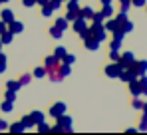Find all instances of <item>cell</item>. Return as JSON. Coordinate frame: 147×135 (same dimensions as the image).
I'll use <instances>...</instances> for the list:
<instances>
[{"mask_svg": "<svg viewBox=\"0 0 147 135\" xmlns=\"http://www.w3.org/2000/svg\"><path fill=\"white\" fill-rule=\"evenodd\" d=\"M36 4L38 6H44V4H48V0H36Z\"/></svg>", "mask_w": 147, "mask_h": 135, "instance_id": "obj_48", "label": "cell"}, {"mask_svg": "<svg viewBox=\"0 0 147 135\" xmlns=\"http://www.w3.org/2000/svg\"><path fill=\"white\" fill-rule=\"evenodd\" d=\"M78 36L84 40V46H86V50H90V52H98L99 48H101V42H99V40H96V38L90 34V30H88V28H86L84 32H80Z\"/></svg>", "mask_w": 147, "mask_h": 135, "instance_id": "obj_1", "label": "cell"}, {"mask_svg": "<svg viewBox=\"0 0 147 135\" xmlns=\"http://www.w3.org/2000/svg\"><path fill=\"white\" fill-rule=\"evenodd\" d=\"M8 131L10 133H24L26 127L22 125V121H14V123H8Z\"/></svg>", "mask_w": 147, "mask_h": 135, "instance_id": "obj_18", "label": "cell"}, {"mask_svg": "<svg viewBox=\"0 0 147 135\" xmlns=\"http://www.w3.org/2000/svg\"><path fill=\"white\" fill-rule=\"evenodd\" d=\"M0 6H2V0H0Z\"/></svg>", "mask_w": 147, "mask_h": 135, "instance_id": "obj_54", "label": "cell"}, {"mask_svg": "<svg viewBox=\"0 0 147 135\" xmlns=\"http://www.w3.org/2000/svg\"><path fill=\"white\" fill-rule=\"evenodd\" d=\"M76 60H78V58H76V54H66V56L62 58V62H64V64H68V66H74V64H76Z\"/></svg>", "mask_w": 147, "mask_h": 135, "instance_id": "obj_33", "label": "cell"}, {"mask_svg": "<svg viewBox=\"0 0 147 135\" xmlns=\"http://www.w3.org/2000/svg\"><path fill=\"white\" fill-rule=\"evenodd\" d=\"M74 2H82V0H74Z\"/></svg>", "mask_w": 147, "mask_h": 135, "instance_id": "obj_53", "label": "cell"}, {"mask_svg": "<svg viewBox=\"0 0 147 135\" xmlns=\"http://www.w3.org/2000/svg\"><path fill=\"white\" fill-rule=\"evenodd\" d=\"M48 4H50V8H52L54 12H58V10L62 8V4H64V2H62V0H48Z\"/></svg>", "mask_w": 147, "mask_h": 135, "instance_id": "obj_38", "label": "cell"}, {"mask_svg": "<svg viewBox=\"0 0 147 135\" xmlns=\"http://www.w3.org/2000/svg\"><path fill=\"white\" fill-rule=\"evenodd\" d=\"M6 28H8V30L16 36V34H22V32H24V22H20V20H16V18H14V20L8 24Z\"/></svg>", "mask_w": 147, "mask_h": 135, "instance_id": "obj_9", "label": "cell"}, {"mask_svg": "<svg viewBox=\"0 0 147 135\" xmlns=\"http://www.w3.org/2000/svg\"><path fill=\"white\" fill-rule=\"evenodd\" d=\"M147 0H131V6H135V8H145Z\"/></svg>", "mask_w": 147, "mask_h": 135, "instance_id": "obj_42", "label": "cell"}, {"mask_svg": "<svg viewBox=\"0 0 147 135\" xmlns=\"http://www.w3.org/2000/svg\"><path fill=\"white\" fill-rule=\"evenodd\" d=\"M103 20H105V18L101 16V12H99V10H96V12H94V16H92V22H99V24H103Z\"/></svg>", "mask_w": 147, "mask_h": 135, "instance_id": "obj_41", "label": "cell"}, {"mask_svg": "<svg viewBox=\"0 0 147 135\" xmlns=\"http://www.w3.org/2000/svg\"><path fill=\"white\" fill-rule=\"evenodd\" d=\"M141 113H147V101L143 99V105H141Z\"/></svg>", "mask_w": 147, "mask_h": 135, "instance_id": "obj_47", "label": "cell"}, {"mask_svg": "<svg viewBox=\"0 0 147 135\" xmlns=\"http://www.w3.org/2000/svg\"><path fill=\"white\" fill-rule=\"evenodd\" d=\"M137 80H139V84H141V97H147V74L139 76Z\"/></svg>", "mask_w": 147, "mask_h": 135, "instance_id": "obj_26", "label": "cell"}, {"mask_svg": "<svg viewBox=\"0 0 147 135\" xmlns=\"http://www.w3.org/2000/svg\"><path fill=\"white\" fill-rule=\"evenodd\" d=\"M54 26H56V28H60L62 32H66V30L70 28V22H68V20L62 16V18H56V20H54Z\"/></svg>", "mask_w": 147, "mask_h": 135, "instance_id": "obj_22", "label": "cell"}, {"mask_svg": "<svg viewBox=\"0 0 147 135\" xmlns=\"http://www.w3.org/2000/svg\"><path fill=\"white\" fill-rule=\"evenodd\" d=\"M99 2H101V4H109L111 0H99Z\"/></svg>", "mask_w": 147, "mask_h": 135, "instance_id": "obj_50", "label": "cell"}, {"mask_svg": "<svg viewBox=\"0 0 147 135\" xmlns=\"http://www.w3.org/2000/svg\"><path fill=\"white\" fill-rule=\"evenodd\" d=\"M99 12H101V16H103L105 20L115 16V10H113V6H111V2H109V4H101V10H99Z\"/></svg>", "mask_w": 147, "mask_h": 135, "instance_id": "obj_13", "label": "cell"}, {"mask_svg": "<svg viewBox=\"0 0 147 135\" xmlns=\"http://www.w3.org/2000/svg\"><path fill=\"white\" fill-rule=\"evenodd\" d=\"M4 30H6V22H2V20H0V32H4Z\"/></svg>", "mask_w": 147, "mask_h": 135, "instance_id": "obj_49", "label": "cell"}, {"mask_svg": "<svg viewBox=\"0 0 147 135\" xmlns=\"http://www.w3.org/2000/svg\"><path fill=\"white\" fill-rule=\"evenodd\" d=\"M46 76L50 78V82H52V84H60V82H64V78L58 74V70H52V72H48V74H46Z\"/></svg>", "mask_w": 147, "mask_h": 135, "instance_id": "obj_24", "label": "cell"}, {"mask_svg": "<svg viewBox=\"0 0 147 135\" xmlns=\"http://www.w3.org/2000/svg\"><path fill=\"white\" fill-rule=\"evenodd\" d=\"M135 60H137V58H135V54H133V52H123L121 56H119V60H117V64H119L123 70H127V68L131 66Z\"/></svg>", "mask_w": 147, "mask_h": 135, "instance_id": "obj_5", "label": "cell"}, {"mask_svg": "<svg viewBox=\"0 0 147 135\" xmlns=\"http://www.w3.org/2000/svg\"><path fill=\"white\" fill-rule=\"evenodd\" d=\"M22 6L24 8H34L36 6V0H22Z\"/></svg>", "mask_w": 147, "mask_h": 135, "instance_id": "obj_44", "label": "cell"}, {"mask_svg": "<svg viewBox=\"0 0 147 135\" xmlns=\"http://www.w3.org/2000/svg\"><path fill=\"white\" fill-rule=\"evenodd\" d=\"M6 90L16 91V93H18V91L22 90V84H20L18 80H8V82H6Z\"/></svg>", "mask_w": 147, "mask_h": 135, "instance_id": "obj_20", "label": "cell"}, {"mask_svg": "<svg viewBox=\"0 0 147 135\" xmlns=\"http://www.w3.org/2000/svg\"><path fill=\"white\" fill-rule=\"evenodd\" d=\"M94 12H96V10H94L92 6H84V8L80 6V12H78V16H82V18H86V20H92Z\"/></svg>", "mask_w": 147, "mask_h": 135, "instance_id": "obj_17", "label": "cell"}, {"mask_svg": "<svg viewBox=\"0 0 147 135\" xmlns=\"http://www.w3.org/2000/svg\"><path fill=\"white\" fill-rule=\"evenodd\" d=\"M70 24H72V30L76 32V34H80V32H84V30L88 28V20H86V18H82V16H78V18L72 20Z\"/></svg>", "mask_w": 147, "mask_h": 135, "instance_id": "obj_7", "label": "cell"}, {"mask_svg": "<svg viewBox=\"0 0 147 135\" xmlns=\"http://www.w3.org/2000/svg\"><path fill=\"white\" fill-rule=\"evenodd\" d=\"M22 125H24L26 129H32V127H36V123H34V119L30 117V113H26V115H22Z\"/></svg>", "mask_w": 147, "mask_h": 135, "instance_id": "obj_25", "label": "cell"}, {"mask_svg": "<svg viewBox=\"0 0 147 135\" xmlns=\"http://www.w3.org/2000/svg\"><path fill=\"white\" fill-rule=\"evenodd\" d=\"M48 34H50V36H52V38H54V40H62V36H64V32H62V30H60V28H56V26H54V24H52V26H50Z\"/></svg>", "mask_w": 147, "mask_h": 135, "instance_id": "obj_23", "label": "cell"}, {"mask_svg": "<svg viewBox=\"0 0 147 135\" xmlns=\"http://www.w3.org/2000/svg\"><path fill=\"white\" fill-rule=\"evenodd\" d=\"M103 72H105L107 78H113V80H115V78H119V74L123 72V68L119 66L117 62H111V64H107V66L103 68Z\"/></svg>", "mask_w": 147, "mask_h": 135, "instance_id": "obj_4", "label": "cell"}, {"mask_svg": "<svg viewBox=\"0 0 147 135\" xmlns=\"http://www.w3.org/2000/svg\"><path fill=\"white\" fill-rule=\"evenodd\" d=\"M145 6H147V4H145Z\"/></svg>", "mask_w": 147, "mask_h": 135, "instance_id": "obj_55", "label": "cell"}, {"mask_svg": "<svg viewBox=\"0 0 147 135\" xmlns=\"http://www.w3.org/2000/svg\"><path fill=\"white\" fill-rule=\"evenodd\" d=\"M6 68H8V58H6V54L0 52V74H4Z\"/></svg>", "mask_w": 147, "mask_h": 135, "instance_id": "obj_32", "label": "cell"}, {"mask_svg": "<svg viewBox=\"0 0 147 135\" xmlns=\"http://www.w3.org/2000/svg\"><path fill=\"white\" fill-rule=\"evenodd\" d=\"M141 105H143V97H141V95H137V97L131 99V107H133V109H141Z\"/></svg>", "mask_w": 147, "mask_h": 135, "instance_id": "obj_35", "label": "cell"}, {"mask_svg": "<svg viewBox=\"0 0 147 135\" xmlns=\"http://www.w3.org/2000/svg\"><path fill=\"white\" fill-rule=\"evenodd\" d=\"M137 131H147V113H141V117H139V125H137Z\"/></svg>", "mask_w": 147, "mask_h": 135, "instance_id": "obj_29", "label": "cell"}, {"mask_svg": "<svg viewBox=\"0 0 147 135\" xmlns=\"http://www.w3.org/2000/svg\"><path fill=\"white\" fill-rule=\"evenodd\" d=\"M56 123L64 129V133H72L74 131V119H72V115H68V113H62L60 117H56Z\"/></svg>", "mask_w": 147, "mask_h": 135, "instance_id": "obj_3", "label": "cell"}, {"mask_svg": "<svg viewBox=\"0 0 147 135\" xmlns=\"http://www.w3.org/2000/svg\"><path fill=\"white\" fill-rule=\"evenodd\" d=\"M127 86H129V93H131V97L141 95V84H139V80H131V82H127Z\"/></svg>", "mask_w": 147, "mask_h": 135, "instance_id": "obj_10", "label": "cell"}, {"mask_svg": "<svg viewBox=\"0 0 147 135\" xmlns=\"http://www.w3.org/2000/svg\"><path fill=\"white\" fill-rule=\"evenodd\" d=\"M119 4H121V10L129 12V8H131V0H119Z\"/></svg>", "mask_w": 147, "mask_h": 135, "instance_id": "obj_43", "label": "cell"}, {"mask_svg": "<svg viewBox=\"0 0 147 135\" xmlns=\"http://www.w3.org/2000/svg\"><path fill=\"white\" fill-rule=\"evenodd\" d=\"M137 78H139V76H137V74L131 70V68L123 70L121 74H119V80H121V82H125V84H127V82H131V80H137Z\"/></svg>", "mask_w": 147, "mask_h": 135, "instance_id": "obj_12", "label": "cell"}, {"mask_svg": "<svg viewBox=\"0 0 147 135\" xmlns=\"http://www.w3.org/2000/svg\"><path fill=\"white\" fill-rule=\"evenodd\" d=\"M0 42H2V46H4V44H6V46L12 44V42H14V34H12L8 28H6L4 32H0Z\"/></svg>", "mask_w": 147, "mask_h": 135, "instance_id": "obj_16", "label": "cell"}, {"mask_svg": "<svg viewBox=\"0 0 147 135\" xmlns=\"http://www.w3.org/2000/svg\"><path fill=\"white\" fill-rule=\"evenodd\" d=\"M40 8H42V16H44V18H52V16H54V10L50 8V4H44V6H40Z\"/></svg>", "mask_w": 147, "mask_h": 135, "instance_id": "obj_36", "label": "cell"}, {"mask_svg": "<svg viewBox=\"0 0 147 135\" xmlns=\"http://www.w3.org/2000/svg\"><path fill=\"white\" fill-rule=\"evenodd\" d=\"M46 74H48V70H46L44 66H36V68H34V72H32V78L42 80V78H46Z\"/></svg>", "mask_w": 147, "mask_h": 135, "instance_id": "obj_19", "label": "cell"}, {"mask_svg": "<svg viewBox=\"0 0 147 135\" xmlns=\"http://www.w3.org/2000/svg\"><path fill=\"white\" fill-rule=\"evenodd\" d=\"M0 131H8V123H6L2 117H0Z\"/></svg>", "mask_w": 147, "mask_h": 135, "instance_id": "obj_45", "label": "cell"}, {"mask_svg": "<svg viewBox=\"0 0 147 135\" xmlns=\"http://www.w3.org/2000/svg\"><path fill=\"white\" fill-rule=\"evenodd\" d=\"M129 68H131L137 76H143V74H147V60H135Z\"/></svg>", "mask_w": 147, "mask_h": 135, "instance_id": "obj_8", "label": "cell"}, {"mask_svg": "<svg viewBox=\"0 0 147 135\" xmlns=\"http://www.w3.org/2000/svg\"><path fill=\"white\" fill-rule=\"evenodd\" d=\"M66 109H68V105L64 103V101H56V103H52V107H50V117H60L62 113H66Z\"/></svg>", "mask_w": 147, "mask_h": 135, "instance_id": "obj_6", "label": "cell"}, {"mask_svg": "<svg viewBox=\"0 0 147 135\" xmlns=\"http://www.w3.org/2000/svg\"><path fill=\"white\" fill-rule=\"evenodd\" d=\"M58 64H60V60L54 56V54H50V56H46V60H44V68L48 70V72H52V70H56L58 68Z\"/></svg>", "mask_w": 147, "mask_h": 135, "instance_id": "obj_11", "label": "cell"}, {"mask_svg": "<svg viewBox=\"0 0 147 135\" xmlns=\"http://www.w3.org/2000/svg\"><path fill=\"white\" fill-rule=\"evenodd\" d=\"M16 95H18L16 91L6 90V93H4V99H8V101H12V103H14V101H16Z\"/></svg>", "mask_w": 147, "mask_h": 135, "instance_id": "obj_39", "label": "cell"}, {"mask_svg": "<svg viewBox=\"0 0 147 135\" xmlns=\"http://www.w3.org/2000/svg\"><path fill=\"white\" fill-rule=\"evenodd\" d=\"M125 133H129V135H131V133H137V127H129V129H125Z\"/></svg>", "mask_w": 147, "mask_h": 135, "instance_id": "obj_46", "label": "cell"}, {"mask_svg": "<svg viewBox=\"0 0 147 135\" xmlns=\"http://www.w3.org/2000/svg\"><path fill=\"white\" fill-rule=\"evenodd\" d=\"M88 30H90V34L96 38V40H99L101 44L107 40V30L103 28V24H99V22H92V24H88Z\"/></svg>", "mask_w": 147, "mask_h": 135, "instance_id": "obj_2", "label": "cell"}, {"mask_svg": "<svg viewBox=\"0 0 147 135\" xmlns=\"http://www.w3.org/2000/svg\"><path fill=\"white\" fill-rule=\"evenodd\" d=\"M32 80H34V78H32V74H22L18 82H20V84H22V88H24V86H30V82H32Z\"/></svg>", "mask_w": 147, "mask_h": 135, "instance_id": "obj_34", "label": "cell"}, {"mask_svg": "<svg viewBox=\"0 0 147 135\" xmlns=\"http://www.w3.org/2000/svg\"><path fill=\"white\" fill-rule=\"evenodd\" d=\"M66 54H68V50H66V48H64V46H58V48H56V50H54V56H56V58H58V60H60V62H62V58H64V56H66Z\"/></svg>", "mask_w": 147, "mask_h": 135, "instance_id": "obj_30", "label": "cell"}, {"mask_svg": "<svg viewBox=\"0 0 147 135\" xmlns=\"http://www.w3.org/2000/svg\"><path fill=\"white\" fill-rule=\"evenodd\" d=\"M0 52H2V42H0Z\"/></svg>", "mask_w": 147, "mask_h": 135, "instance_id": "obj_52", "label": "cell"}, {"mask_svg": "<svg viewBox=\"0 0 147 135\" xmlns=\"http://www.w3.org/2000/svg\"><path fill=\"white\" fill-rule=\"evenodd\" d=\"M119 28H121V30L125 32V34H129V32H133V28H135V24L131 22V20H125V22H123L121 26H119Z\"/></svg>", "mask_w": 147, "mask_h": 135, "instance_id": "obj_31", "label": "cell"}, {"mask_svg": "<svg viewBox=\"0 0 147 135\" xmlns=\"http://www.w3.org/2000/svg\"><path fill=\"white\" fill-rule=\"evenodd\" d=\"M36 127H38V133H50V123H46V121L36 123Z\"/></svg>", "mask_w": 147, "mask_h": 135, "instance_id": "obj_37", "label": "cell"}, {"mask_svg": "<svg viewBox=\"0 0 147 135\" xmlns=\"http://www.w3.org/2000/svg\"><path fill=\"white\" fill-rule=\"evenodd\" d=\"M113 20L117 22V26H121L125 20H129V16H127V12H125V10H119V12H117V16H113Z\"/></svg>", "mask_w": 147, "mask_h": 135, "instance_id": "obj_27", "label": "cell"}, {"mask_svg": "<svg viewBox=\"0 0 147 135\" xmlns=\"http://www.w3.org/2000/svg\"><path fill=\"white\" fill-rule=\"evenodd\" d=\"M119 56H121V52H119V50H109V60H111V62H117V60H119Z\"/></svg>", "mask_w": 147, "mask_h": 135, "instance_id": "obj_40", "label": "cell"}, {"mask_svg": "<svg viewBox=\"0 0 147 135\" xmlns=\"http://www.w3.org/2000/svg\"><path fill=\"white\" fill-rule=\"evenodd\" d=\"M14 109V103L12 101H8V99H4L2 103H0V111H4V113H10Z\"/></svg>", "mask_w": 147, "mask_h": 135, "instance_id": "obj_28", "label": "cell"}, {"mask_svg": "<svg viewBox=\"0 0 147 135\" xmlns=\"http://www.w3.org/2000/svg\"><path fill=\"white\" fill-rule=\"evenodd\" d=\"M30 117L34 119V123H42V121H46V115H44V111H40V109L30 111Z\"/></svg>", "mask_w": 147, "mask_h": 135, "instance_id": "obj_21", "label": "cell"}, {"mask_svg": "<svg viewBox=\"0 0 147 135\" xmlns=\"http://www.w3.org/2000/svg\"><path fill=\"white\" fill-rule=\"evenodd\" d=\"M8 2H10V0H2V4H8Z\"/></svg>", "mask_w": 147, "mask_h": 135, "instance_id": "obj_51", "label": "cell"}, {"mask_svg": "<svg viewBox=\"0 0 147 135\" xmlns=\"http://www.w3.org/2000/svg\"><path fill=\"white\" fill-rule=\"evenodd\" d=\"M14 18H16V16H14V10H10V8H4V10L0 12V20H2V22H6V26L12 22Z\"/></svg>", "mask_w": 147, "mask_h": 135, "instance_id": "obj_14", "label": "cell"}, {"mask_svg": "<svg viewBox=\"0 0 147 135\" xmlns=\"http://www.w3.org/2000/svg\"><path fill=\"white\" fill-rule=\"evenodd\" d=\"M56 70H58V74H60L64 80H66L68 76H72V66H68V64H64V62H60Z\"/></svg>", "mask_w": 147, "mask_h": 135, "instance_id": "obj_15", "label": "cell"}]
</instances>
